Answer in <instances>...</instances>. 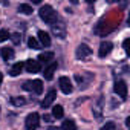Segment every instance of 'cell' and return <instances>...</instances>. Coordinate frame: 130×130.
<instances>
[{"label":"cell","mask_w":130,"mask_h":130,"mask_svg":"<svg viewBox=\"0 0 130 130\" xmlns=\"http://www.w3.org/2000/svg\"><path fill=\"white\" fill-rule=\"evenodd\" d=\"M92 54V49L87 46V44H84V43H81L80 46H78V49H77V58H87L89 55Z\"/></svg>","instance_id":"cell-7"},{"label":"cell","mask_w":130,"mask_h":130,"mask_svg":"<svg viewBox=\"0 0 130 130\" xmlns=\"http://www.w3.org/2000/svg\"><path fill=\"white\" fill-rule=\"evenodd\" d=\"M11 103H12L14 106H23V104H26V100H25L23 96H15V98L11 100Z\"/></svg>","instance_id":"cell-20"},{"label":"cell","mask_w":130,"mask_h":130,"mask_svg":"<svg viewBox=\"0 0 130 130\" xmlns=\"http://www.w3.org/2000/svg\"><path fill=\"white\" fill-rule=\"evenodd\" d=\"M63 23H60V25H57V22L52 25V31H54V34H57L60 38H64V35H66V34H64V28H61L60 29V26H61Z\"/></svg>","instance_id":"cell-16"},{"label":"cell","mask_w":130,"mask_h":130,"mask_svg":"<svg viewBox=\"0 0 130 130\" xmlns=\"http://www.w3.org/2000/svg\"><path fill=\"white\" fill-rule=\"evenodd\" d=\"M25 69H26L29 74H37V72H40V69H41V64H40L37 60H28V61L25 63Z\"/></svg>","instance_id":"cell-6"},{"label":"cell","mask_w":130,"mask_h":130,"mask_svg":"<svg viewBox=\"0 0 130 130\" xmlns=\"http://www.w3.org/2000/svg\"><path fill=\"white\" fill-rule=\"evenodd\" d=\"M57 61H52L49 66H46V69H44V78L46 80H51L52 77H54V74H55V71H57Z\"/></svg>","instance_id":"cell-10"},{"label":"cell","mask_w":130,"mask_h":130,"mask_svg":"<svg viewBox=\"0 0 130 130\" xmlns=\"http://www.w3.org/2000/svg\"><path fill=\"white\" fill-rule=\"evenodd\" d=\"M23 89H25V90H32V92H35L37 95H40V93L43 92V83H41L40 80L26 81V83L23 84Z\"/></svg>","instance_id":"cell-3"},{"label":"cell","mask_w":130,"mask_h":130,"mask_svg":"<svg viewBox=\"0 0 130 130\" xmlns=\"http://www.w3.org/2000/svg\"><path fill=\"white\" fill-rule=\"evenodd\" d=\"M55 98H57V92H55V90H49V92H47V95L44 96V100L41 101V107H43V109L49 107V106L54 103V100H55Z\"/></svg>","instance_id":"cell-9"},{"label":"cell","mask_w":130,"mask_h":130,"mask_svg":"<svg viewBox=\"0 0 130 130\" xmlns=\"http://www.w3.org/2000/svg\"><path fill=\"white\" fill-rule=\"evenodd\" d=\"M113 90H115V93H116L119 98H122V100L127 98V84H125V81H122V80L116 81Z\"/></svg>","instance_id":"cell-4"},{"label":"cell","mask_w":130,"mask_h":130,"mask_svg":"<svg viewBox=\"0 0 130 130\" xmlns=\"http://www.w3.org/2000/svg\"><path fill=\"white\" fill-rule=\"evenodd\" d=\"M38 14H40V19H41L44 23L54 25V23L57 22V12L54 11V8H52L51 5H44V6H41L40 11H38Z\"/></svg>","instance_id":"cell-1"},{"label":"cell","mask_w":130,"mask_h":130,"mask_svg":"<svg viewBox=\"0 0 130 130\" xmlns=\"http://www.w3.org/2000/svg\"><path fill=\"white\" fill-rule=\"evenodd\" d=\"M38 41L43 44V46H51V37H49V34L47 32H44V31H38Z\"/></svg>","instance_id":"cell-11"},{"label":"cell","mask_w":130,"mask_h":130,"mask_svg":"<svg viewBox=\"0 0 130 130\" xmlns=\"http://www.w3.org/2000/svg\"><path fill=\"white\" fill-rule=\"evenodd\" d=\"M23 68H25V64H23L22 61L15 63L14 66L11 68V71H9V75H11V77H17V75H20V72L23 71Z\"/></svg>","instance_id":"cell-13"},{"label":"cell","mask_w":130,"mask_h":130,"mask_svg":"<svg viewBox=\"0 0 130 130\" xmlns=\"http://www.w3.org/2000/svg\"><path fill=\"white\" fill-rule=\"evenodd\" d=\"M2 81H3V75H2V72H0V84H2Z\"/></svg>","instance_id":"cell-26"},{"label":"cell","mask_w":130,"mask_h":130,"mask_svg":"<svg viewBox=\"0 0 130 130\" xmlns=\"http://www.w3.org/2000/svg\"><path fill=\"white\" fill-rule=\"evenodd\" d=\"M8 38H9V32L6 29H2V31H0V43L5 41V40H8Z\"/></svg>","instance_id":"cell-23"},{"label":"cell","mask_w":130,"mask_h":130,"mask_svg":"<svg viewBox=\"0 0 130 130\" xmlns=\"http://www.w3.org/2000/svg\"><path fill=\"white\" fill-rule=\"evenodd\" d=\"M54 60V52H41L40 55H38V58H37V61L41 64H46V63H49V61H52Z\"/></svg>","instance_id":"cell-12"},{"label":"cell","mask_w":130,"mask_h":130,"mask_svg":"<svg viewBox=\"0 0 130 130\" xmlns=\"http://www.w3.org/2000/svg\"><path fill=\"white\" fill-rule=\"evenodd\" d=\"M112 47H113V44H112L110 41H101V44H100V51H98V55H100L101 58H104L106 55L110 54Z\"/></svg>","instance_id":"cell-8"},{"label":"cell","mask_w":130,"mask_h":130,"mask_svg":"<svg viewBox=\"0 0 130 130\" xmlns=\"http://www.w3.org/2000/svg\"><path fill=\"white\" fill-rule=\"evenodd\" d=\"M40 125V116L38 113H29L26 116V121H25V128L26 130H37V127Z\"/></svg>","instance_id":"cell-2"},{"label":"cell","mask_w":130,"mask_h":130,"mask_svg":"<svg viewBox=\"0 0 130 130\" xmlns=\"http://www.w3.org/2000/svg\"><path fill=\"white\" fill-rule=\"evenodd\" d=\"M19 12L29 15V14H32V6H31V5H26V3H22V5L19 6Z\"/></svg>","instance_id":"cell-17"},{"label":"cell","mask_w":130,"mask_h":130,"mask_svg":"<svg viewBox=\"0 0 130 130\" xmlns=\"http://www.w3.org/2000/svg\"><path fill=\"white\" fill-rule=\"evenodd\" d=\"M101 130H116V124L112 122V121H109V122L104 124V127H103Z\"/></svg>","instance_id":"cell-22"},{"label":"cell","mask_w":130,"mask_h":130,"mask_svg":"<svg viewBox=\"0 0 130 130\" xmlns=\"http://www.w3.org/2000/svg\"><path fill=\"white\" fill-rule=\"evenodd\" d=\"M63 115H64V110H63V106H54V109H52V116L54 118H57V119H60V118H63Z\"/></svg>","instance_id":"cell-15"},{"label":"cell","mask_w":130,"mask_h":130,"mask_svg":"<svg viewBox=\"0 0 130 130\" xmlns=\"http://www.w3.org/2000/svg\"><path fill=\"white\" fill-rule=\"evenodd\" d=\"M63 130H75V122L72 119H68L63 122Z\"/></svg>","instance_id":"cell-19"},{"label":"cell","mask_w":130,"mask_h":130,"mask_svg":"<svg viewBox=\"0 0 130 130\" xmlns=\"http://www.w3.org/2000/svg\"><path fill=\"white\" fill-rule=\"evenodd\" d=\"M9 38L12 40V43H14V44H19V43L22 41V35H20L19 32H14V34H12V35H11Z\"/></svg>","instance_id":"cell-21"},{"label":"cell","mask_w":130,"mask_h":130,"mask_svg":"<svg viewBox=\"0 0 130 130\" xmlns=\"http://www.w3.org/2000/svg\"><path fill=\"white\" fill-rule=\"evenodd\" d=\"M0 54H2V58H3L5 61H8V60H11V58L14 57V49H11V47H3L2 51H0Z\"/></svg>","instance_id":"cell-14"},{"label":"cell","mask_w":130,"mask_h":130,"mask_svg":"<svg viewBox=\"0 0 130 130\" xmlns=\"http://www.w3.org/2000/svg\"><path fill=\"white\" fill-rule=\"evenodd\" d=\"M28 46H29L31 49H38V47H40V43H38V40H37L35 37H29V40H28Z\"/></svg>","instance_id":"cell-18"},{"label":"cell","mask_w":130,"mask_h":130,"mask_svg":"<svg viewBox=\"0 0 130 130\" xmlns=\"http://www.w3.org/2000/svg\"><path fill=\"white\" fill-rule=\"evenodd\" d=\"M125 125H127V127H130V116L125 119Z\"/></svg>","instance_id":"cell-25"},{"label":"cell","mask_w":130,"mask_h":130,"mask_svg":"<svg viewBox=\"0 0 130 130\" xmlns=\"http://www.w3.org/2000/svg\"><path fill=\"white\" fill-rule=\"evenodd\" d=\"M58 84H60V89H61V92L63 93H66V95H69L71 92H72V83H71V80L68 78V77H61L60 80H58Z\"/></svg>","instance_id":"cell-5"},{"label":"cell","mask_w":130,"mask_h":130,"mask_svg":"<svg viewBox=\"0 0 130 130\" xmlns=\"http://www.w3.org/2000/svg\"><path fill=\"white\" fill-rule=\"evenodd\" d=\"M128 43H130V40H128V38H125V40H124V43H122V46H124V49H125V52H127V54L130 52V49H128Z\"/></svg>","instance_id":"cell-24"}]
</instances>
